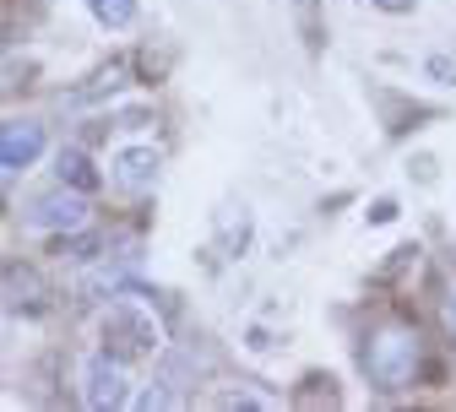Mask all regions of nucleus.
Wrapping results in <instances>:
<instances>
[{
  "mask_svg": "<svg viewBox=\"0 0 456 412\" xmlns=\"http://www.w3.org/2000/svg\"><path fill=\"white\" fill-rule=\"evenodd\" d=\"M359 364H364V375H370L375 391L396 396V391H408V385L419 380L424 342H419V331H413L408 320H380V326L364 336V347H359Z\"/></svg>",
  "mask_w": 456,
  "mask_h": 412,
  "instance_id": "f257e3e1",
  "label": "nucleus"
},
{
  "mask_svg": "<svg viewBox=\"0 0 456 412\" xmlns=\"http://www.w3.org/2000/svg\"><path fill=\"white\" fill-rule=\"evenodd\" d=\"M103 347L114 352V359H152V352L163 347V320L152 315L147 299H131V293H114L109 310H103V326H98Z\"/></svg>",
  "mask_w": 456,
  "mask_h": 412,
  "instance_id": "f03ea898",
  "label": "nucleus"
},
{
  "mask_svg": "<svg viewBox=\"0 0 456 412\" xmlns=\"http://www.w3.org/2000/svg\"><path fill=\"white\" fill-rule=\"evenodd\" d=\"M28 228L54 233V239H77V233H87V228H93V201H87V190H77V185H54V190L33 196Z\"/></svg>",
  "mask_w": 456,
  "mask_h": 412,
  "instance_id": "7ed1b4c3",
  "label": "nucleus"
},
{
  "mask_svg": "<svg viewBox=\"0 0 456 412\" xmlns=\"http://www.w3.org/2000/svg\"><path fill=\"white\" fill-rule=\"evenodd\" d=\"M77 385H82V407H93V412H109V407H126L131 401L126 359H114L109 347H98V352H87V359H82Z\"/></svg>",
  "mask_w": 456,
  "mask_h": 412,
  "instance_id": "20e7f679",
  "label": "nucleus"
},
{
  "mask_svg": "<svg viewBox=\"0 0 456 412\" xmlns=\"http://www.w3.org/2000/svg\"><path fill=\"white\" fill-rule=\"evenodd\" d=\"M158 168H163V152H158L152 141L120 147V152L109 158V185H114V190H126V196H142V190H152Z\"/></svg>",
  "mask_w": 456,
  "mask_h": 412,
  "instance_id": "39448f33",
  "label": "nucleus"
},
{
  "mask_svg": "<svg viewBox=\"0 0 456 412\" xmlns=\"http://www.w3.org/2000/svg\"><path fill=\"white\" fill-rule=\"evenodd\" d=\"M44 152V125L38 120H0V180L22 174Z\"/></svg>",
  "mask_w": 456,
  "mask_h": 412,
  "instance_id": "423d86ee",
  "label": "nucleus"
},
{
  "mask_svg": "<svg viewBox=\"0 0 456 412\" xmlns=\"http://www.w3.org/2000/svg\"><path fill=\"white\" fill-rule=\"evenodd\" d=\"M54 180H61V185H77V190H93V185H98V174H93V163H87V152H77V147H66L61 158H54Z\"/></svg>",
  "mask_w": 456,
  "mask_h": 412,
  "instance_id": "0eeeda50",
  "label": "nucleus"
},
{
  "mask_svg": "<svg viewBox=\"0 0 456 412\" xmlns=\"http://www.w3.org/2000/svg\"><path fill=\"white\" fill-rule=\"evenodd\" d=\"M87 12H93V22H98V28L120 33V28H131V22H136V0H87Z\"/></svg>",
  "mask_w": 456,
  "mask_h": 412,
  "instance_id": "6e6552de",
  "label": "nucleus"
},
{
  "mask_svg": "<svg viewBox=\"0 0 456 412\" xmlns=\"http://www.w3.org/2000/svg\"><path fill=\"white\" fill-rule=\"evenodd\" d=\"M440 320H445V331H451V342H456V282L445 287V299H440Z\"/></svg>",
  "mask_w": 456,
  "mask_h": 412,
  "instance_id": "1a4fd4ad",
  "label": "nucleus"
},
{
  "mask_svg": "<svg viewBox=\"0 0 456 412\" xmlns=\"http://www.w3.org/2000/svg\"><path fill=\"white\" fill-rule=\"evenodd\" d=\"M294 6H299V12H310V6H315V0H294Z\"/></svg>",
  "mask_w": 456,
  "mask_h": 412,
  "instance_id": "9d476101",
  "label": "nucleus"
}]
</instances>
